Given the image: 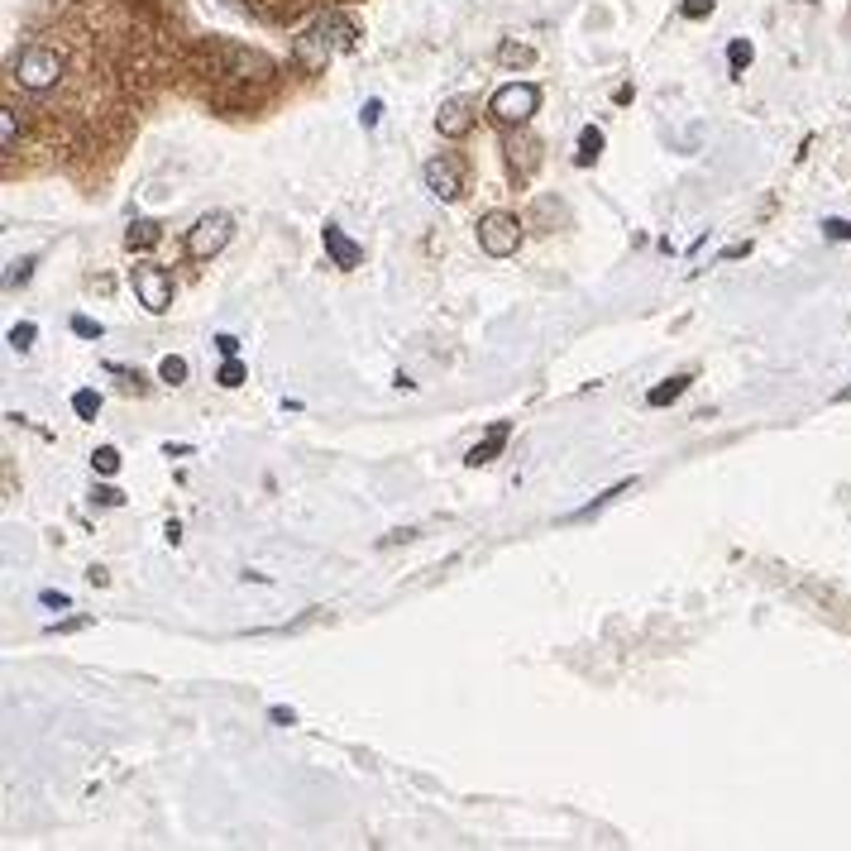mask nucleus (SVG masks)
Listing matches in <instances>:
<instances>
[{"label": "nucleus", "mask_w": 851, "mask_h": 851, "mask_svg": "<svg viewBox=\"0 0 851 851\" xmlns=\"http://www.w3.org/2000/svg\"><path fill=\"white\" fill-rule=\"evenodd\" d=\"M15 82H20L24 91H53L58 82H63V58H58V48H48V44H29L15 58Z\"/></svg>", "instance_id": "1"}, {"label": "nucleus", "mask_w": 851, "mask_h": 851, "mask_svg": "<svg viewBox=\"0 0 851 851\" xmlns=\"http://www.w3.org/2000/svg\"><path fill=\"white\" fill-rule=\"evenodd\" d=\"M541 110V87L536 82H507V87L493 91V101H488V115L498 120V125H526L531 115Z\"/></svg>", "instance_id": "2"}, {"label": "nucleus", "mask_w": 851, "mask_h": 851, "mask_svg": "<svg viewBox=\"0 0 851 851\" xmlns=\"http://www.w3.org/2000/svg\"><path fill=\"white\" fill-rule=\"evenodd\" d=\"M235 240V220L225 216V211H211V216H201L192 230H187V240H182V249H187V259H216L225 244Z\"/></svg>", "instance_id": "3"}, {"label": "nucleus", "mask_w": 851, "mask_h": 851, "mask_svg": "<svg viewBox=\"0 0 851 851\" xmlns=\"http://www.w3.org/2000/svg\"><path fill=\"white\" fill-rule=\"evenodd\" d=\"M479 249L488 254V259H512L517 254V244H522V225H517V216H507V211H488V216H479Z\"/></svg>", "instance_id": "4"}, {"label": "nucleus", "mask_w": 851, "mask_h": 851, "mask_svg": "<svg viewBox=\"0 0 851 851\" xmlns=\"http://www.w3.org/2000/svg\"><path fill=\"white\" fill-rule=\"evenodd\" d=\"M130 287H134V297L144 302V311H153V316L173 306V278H168V268H158V263H134Z\"/></svg>", "instance_id": "5"}, {"label": "nucleus", "mask_w": 851, "mask_h": 851, "mask_svg": "<svg viewBox=\"0 0 851 851\" xmlns=\"http://www.w3.org/2000/svg\"><path fill=\"white\" fill-rule=\"evenodd\" d=\"M211 53L225 58V67H216L220 77H230V82H268L273 77V58H263L254 48H240V44H216Z\"/></svg>", "instance_id": "6"}, {"label": "nucleus", "mask_w": 851, "mask_h": 851, "mask_svg": "<svg viewBox=\"0 0 851 851\" xmlns=\"http://www.w3.org/2000/svg\"><path fill=\"white\" fill-rule=\"evenodd\" d=\"M340 48H335V39L326 34V24L316 20L311 29H302L297 34V44H292V63L302 67V72H326V63L335 58Z\"/></svg>", "instance_id": "7"}, {"label": "nucleus", "mask_w": 851, "mask_h": 851, "mask_svg": "<svg viewBox=\"0 0 851 851\" xmlns=\"http://www.w3.org/2000/svg\"><path fill=\"white\" fill-rule=\"evenodd\" d=\"M474 120H479V106H474L469 96H450V101L436 110L440 139H464V134L474 130Z\"/></svg>", "instance_id": "8"}, {"label": "nucleus", "mask_w": 851, "mask_h": 851, "mask_svg": "<svg viewBox=\"0 0 851 851\" xmlns=\"http://www.w3.org/2000/svg\"><path fill=\"white\" fill-rule=\"evenodd\" d=\"M421 177H426L431 197H440V201H459V197H464V177H459L455 158H431V163L421 168Z\"/></svg>", "instance_id": "9"}, {"label": "nucleus", "mask_w": 851, "mask_h": 851, "mask_svg": "<svg viewBox=\"0 0 851 851\" xmlns=\"http://www.w3.org/2000/svg\"><path fill=\"white\" fill-rule=\"evenodd\" d=\"M321 244H326V259L335 263V268H345V273L364 263V249H359V244H354L350 235L335 225V220H326V225H321Z\"/></svg>", "instance_id": "10"}, {"label": "nucleus", "mask_w": 851, "mask_h": 851, "mask_svg": "<svg viewBox=\"0 0 851 851\" xmlns=\"http://www.w3.org/2000/svg\"><path fill=\"white\" fill-rule=\"evenodd\" d=\"M507 436H512V421H493V426H488V436H483L479 445H474V450L464 455V464H469V469H483V464H493V459H498L502 450H507Z\"/></svg>", "instance_id": "11"}, {"label": "nucleus", "mask_w": 851, "mask_h": 851, "mask_svg": "<svg viewBox=\"0 0 851 851\" xmlns=\"http://www.w3.org/2000/svg\"><path fill=\"white\" fill-rule=\"evenodd\" d=\"M636 488H641V483H636V479H622V483H612L608 493H598V498H593V502H584V507H579V512H569V517H565V526L593 522V517H598V512H608L612 502H622V498H627V493H636Z\"/></svg>", "instance_id": "12"}, {"label": "nucleus", "mask_w": 851, "mask_h": 851, "mask_svg": "<svg viewBox=\"0 0 851 851\" xmlns=\"http://www.w3.org/2000/svg\"><path fill=\"white\" fill-rule=\"evenodd\" d=\"M321 24H326V34L335 39V48H340V53H354V48H359V24H354L350 15L330 10V15H321Z\"/></svg>", "instance_id": "13"}, {"label": "nucleus", "mask_w": 851, "mask_h": 851, "mask_svg": "<svg viewBox=\"0 0 851 851\" xmlns=\"http://www.w3.org/2000/svg\"><path fill=\"white\" fill-rule=\"evenodd\" d=\"M158 240H163V225H158V220H134L130 230H125V249H130V254H149V249H158Z\"/></svg>", "instance_id": "14"}, {"label": "nucleus", "mask_w": 851, "mask_h": 851, "mask_svg": "<svg viewBox=\"0 0 851 851\" xmlns=\"http://www.w3.org/2000/svg\"><path fill=\"white\" fill-rule=\"evenodd\" d=\"M689 388H694V373H675V378L655 383L651 393H646V402H651V407H670V402H679Z\"/></svg>", "instance_id": "15"}, {"label": "nucleus", "mask_w": 851, "mask_h": 851, "mask_svg": "<svg viewBox=\"0 0 851 851\" xmlns=\"http://www.w3.org/2000/svg\"><path fill=\"white\" fill-rule=\"evenodd\" d=\"M598 153H603V130H598V125H584V130H579V153H574V163L589 168V163H598Z\"/></svg>", "instance_id": "16"}, {"label": "nucleus", "mask_w": 851, "mask_h": 851, "mask_svg": "<svg viewBox=\"0 0 851 851\" xmlns=\"http://www.w3.org/2000/svg\"><path fill=\"white\" fill-rule=\"evenodd\" d=\"M20 149V115H15V106L0 110V153H15Z\"/></svg>", "instance_id": "17"}, {"label": "nucleus", "mask_w": 851, "mask_h": 851, "mask_svg": "<svg viewBox=\"0 0 851 851\" xmlns=\"http://www.w3.org/2000/svg\"><path fill=\"white\" fill-rule=\"evenodd\" d=\"M72 412L82 416V421H96V416H101V393H96V388H77V393H72Z\"/></svg>", "instance_id": "18"}, {"label": "nucleus", "mask_w": 851, "mask_h": 851, "mask_svg": "<svg viewBox=\"0 0 851 851\" xmlns=\"http://www.w3.org/2000/svg\"><path fill=\"white\" fill-rule=\"evenodd\" d=\"M91 469H96L101 479L120 474V450H115V445H96V450H91Z\"/></svg>", "instance_id": "19"}, {"label": "nucleus", "mask_w": 851, "mask_h": 851, "mask_svg": "<svg viewBox=\"0 0 851 851\" xmlns=\"http://www.w3.org/2000/svg\"><path fill=\"white\" fill-rule=\"evenodd\" d=\"M751 58H756V48H751V39H732V44H727V67H732L737 77H742L746 67H751Z\"/></svg>", "instance_id": "20"}, {"label": "nucleus", "mask_w": 851, "mask_h": 851, "mask_svg": "<svg viewBox=\"0 0 851 851\" xmlns=\"http://www.w3.org/2000/svg\"><path fill=\"white\" fill-rule=\"evenodd\" d=\"M158 378H163L168 388H182V383H187V359H182V354H168V359L158 364Z\"/></svg>", "instance_id": "21"}, {"label": "nucleus", "mask_w": 851, "mask_h": 851, "mask_svg": "<svg viewBox=\"0 0 851 851\" xmlns=\"http://www.w3.org/2000/svg\"><path fill=\"white\" fill-rule=\"evenodd\" d=\"M34 335H39V326H34V321H20V326H10V350H15V354H29V350H34Z\"/></svg>", "instance_id": "22"}, {"label": "nucleus", "mask_w": 851, "mask_h": 851, "mask_svg": "<svg viewBox=\"0 0 851 851\" xmlns=\"http://www.w3.org/2000/svg\"><path fill=\"white\" fill-rule=\"evenodd\" d=\"M216 383H220V388H240V383H244V364H240V354H230V359L220 364V369H216Z\"/></svg>", "instance_id": "23"}, {"label": "nucleus", "mask_w": 851, "mask_h": 851, "mask_svg": "<svg viewBox=\"0 0 851 851\" xmlns=\"http://www.w3.org/2000/svg\"><path fill=\"white\" fill-rule=\"evenodd\" d=\"M498 58H502V63H507V67H512V63H531L536 53H531V48H526V44H512V39H507V44L498 48Z\"/></svg>", "instance_id": "24"}, {"label": "nucleus", "mask_w": 851, "mask_h": 851, "mask_svg": "<svg viewBox=\"0 0 851 851\" xmlns=\"http://www.w3.org/2000/svg\"><path fill=\"white\" fill-rule=\"evenodd\" d=\"M34 263H39V259H20V263H15V268L5 273V287H24V283H29V278H34Z\"/></svg>", "instance_id": "25"}, {"label": "nucleus", "mask_w": 851, "mask_h": 851, "mask_svg": "<svg viewBox=\"0 0 851 851\" xmlns=\"http://www.w3.org/2000/svg\"><path fill=\"white\" fill-rule=\"evenodd\" d=\"M823 235H828V240H837V244H847L851 240V220L828 216V220H823Z\"/></svg>", "instance_id": "26"}, {"label": "nucleus", "mask_w": 851, "mask_h": 851, "mask_svg": "<svg viewBox=\"0 0 851 851\" xmlns=\"http://www.w3.org/2000/svg\"><path fill=\"white\" fill-rule=\"evenodd\" d=\"M679 15H684V20H708V15H713V0H684Z\"/></svg>", "instance_id": "27"}, {"label": "nucleus", "mask_w": 851, "mask_h": 851, "mask_svg": "<svg viewBox=\"0 0 851 851\" xmlns=\"http://www.w3.org/2000/svg\"><path fill=\"white\" fill-rule=\"evenodd\" d=\"M91 502H101V507H120L125 493H120V488H110V483H101V488H91Z\"/></svg>", "instance_id": "28"}, {"label": "nucleus", "mask_w": 851, "mask_h": 851, "mask_svg": "<svg viewBox=\"0 0 851 851\" xmlns=\"http://www.w3.org/2000/svg\"><path fill=\"white\" fill-rule=\"evenodd\" d=\"M72 330L82 340H101V321H91V316H72Z\"/></svg>", "instance_id": "29"}, {"label": "nucleus", "mask_w": 851, "mask_h": 851, "mask_svg": "<svg viewBox=\"0 0 851 851\" xmlns=\"http://www.w3.org/2000/svg\"><path fill=\"white\" fill-rule=\"evenodd\" d=\"M359 120H364V130H373V125L383 120V101H364V110H359Z\"/></svg>", "instance_id": "30"}, {"label": "nucleus", "mask_w": 851, "mask_h": 851, "mask_svg": "<svg viewBox=\"0 0 851 851\" xmlns=\"http://www.w3.org/2000/svg\"><path fill=\"white\" fill-rule=\"evenodd\" d=\"M39 603H44V608H53V612L72 608V598H67V593H53V589H44V593H39Z\"/></svg>", "instance_id": "31"}, {"label": "nucleus", "mask_w": 851, "mask_h": 851, "mask_svg": "<svg viewBox=\"0 0 851 851\" xmlns=\"http://www.w3.org/2000/svg\"><path fill=\"white\" fill-rule=\"evenodd\" d=\"M82 627H91V617H72V622H53V627H48V636H58V632H82Z\"/></svg>", "instance_id": "32"}, {"label": "nucleus", "mask_w": 851, "mask_h": 851, "mask_svg": "<svg viewBox=\"0 0 851 851\" xmlns=\"http://www.w3.org/2000/svg\"><path fill=\"white\" fill-rule=\"evenodd\" d=\"M216 350L230 359V354H240V335H216Z\"/></svg>", "instance_id": "33"}, {"label": "nucleus", "mask_w": 851, "mask_h": 851, "mask_svg": "<svg viewBox=\"0 0 851 851\" xmlns=\"http://www.w3.org/2000/svg\"><path fill=\"white\" fill-rule=\"evenodd\" d=\"M268 722H278V727H292V722H297V713H292V708H268Z\"/></svg>", "instance_id": "34"}, {"label": "nucleus", "mask_w": 851, "mask_h": 851, "mask_svg": "<svg viewBox=\"0 0 851 851\" xmlns=\"http://www.w3.org/2000/svg\"><path fill=\"white\" fill-rule=\"evenodd\" d=\"M832 402H837V407H842V402H851V383H847V388H837V393H832Z\"/></svg>", "instance_id": "35"}]
</instances>
